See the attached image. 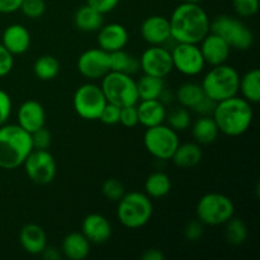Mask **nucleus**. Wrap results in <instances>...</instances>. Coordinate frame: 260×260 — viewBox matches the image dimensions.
Returning a JSON list of instances; mask_svg holds the SVG:
<instances>
[{"label": "nucleus", "mask_w": 260, "mask_h": 260, "mask_svg": "<svg viewBox=\"0 0 260 260\" xmlns=\"http://www.w3.org/2000/svg\"><path fill=\"white\" fill-rule=\"evenodd\" d=\"M19 243L23 250L32 255H41L47 246V235L37 223H27L19 233Z\"/></svg>", "instance_id": "nucleus-21"}, {"label": "nucleus", "mask_w": 260, "mask_h": 260, "mask_svg": "<svg viewBox=\"0 0 260 260\" xmlns=\"http://www.w3.org/2000/svg\"><path fill=\"white\" fill-rule=\"evenodd\" d=\"M140 70L147 75L167 78L174 68H173L172 52L164 46H151L146 48L140 56Z\"/></svg>", "instance_id": "nucleus-13"}, {"label": "nucleus", "mask_w": 260, "mask_h": 260, "mask_svg": "<svg viewBox=\"0 0 260 260\" xmlns=\"http://www.w3.org/2000/svg\"><path fill=\"white\" fill-rule=\"evenodd\" d=\"M210 32L216 33L228 42L231 48L246 51L253 46L254 35L250 28L238 18L218 15L211 22Z\"/></svg>", "instance_id": "nucleus-8"}, {"label": "nucleus", "mask_w": 260, "mask_h": 260, "mask_svg": "<svg viewBox=\"0 0 260 260\" xmlns=\"http://www.w3.org/2000/svg\"><path fill=\"white\" fill-rule=\"evenodd\" d=\"M33 73L42 81L53 80L60 73V62L52 55H42L36 60Z\"/></svg>", "instance_id": "nucleus-32"}, {"label": "nucleus", "mask_w": 260, "mask_h": 260, "mask_svg": "<svg viewBox=\"0 0 260 260\" xmlns=\"http://www.w3.org/2000/svg\"><path fill=\"white\" fill-rule=\"evenodd\" d=\"M109 61H111V71L135 75L140 70L139 58L126 52L124 48L109 53Z\"/></svg>", "instance_id": "nucleus-28"}, {"label": "nucleus", "mask_w": 260, "mask_h": 260, "mask_svg": "<svg viewBox=\"0 0 260 260\" xmlns=\"http://www.w3.org/2000/svg\"><path fill=\"white\" fill-rule=\"evenodd\" d=\"M33 150L30 134L18 124L0 126V168L13 170L22 167Z\"/></svg>", "instance_id": "nucleus-3"}, {"label": "nucleus", "mask_w": 260, "mask_h": 260, "mask_svg": "<svg viewBox=\"0 0 260 260\" xmlns=\"http://www.w3.org/2000/svg\"><path fill=\"white\" fill-rule=\"evenodd\" d=\"M218 134L220 131H218V127L212 116H201L193 123L192 136L197 144H212L217 140Z\"/></svg>", "instance_id": "nucleus-25"}, {"label": "nucleus", "mask_w": 260, "mask_h": 260, "mask_svg": "<svg viewBox=\"0 0 260 260\" xmlns=\"http://www.w3.org/2000/svg\"><path fill=\"white\" fill-rule=\"evenodd\" d=\"M179 136L168 124H157V126L146 128L144 135V145L151 156L159 160H172L175 150L179 146Z\"/></svg>", "instance_id": "nucleus-9"}, {"label": "nucleus", "mask_w": 260, "mask_h": 260, "mask_svg": "<svg viewBox=\"0 0 260 260\" xmlns=\"http://www.w3.org/2000/svg\"><path fill=\"white\" fill-rule=\"evenodd\" d=\"M184 3H190V4H201L203 0H183Z\"/></svg>", "instance_id": "nucleus-49"}, {"label": "nucleus", "mask_w": 260, "mask_h": 260, "mask_svg": "<svg viewBox=\"0 0 260 260\" xmlns=\"http://www.w3.org/2000/svg\"><path fill=\"white\" fill-rule=\"evenodd\" d=\"M18 126L28 134H33L46 124V112L42 104L37 101H25L18 108Z\"/></svg>", "instance_id": "nucleus-18"}, {"label": "nucleus", "mask_w": 260, "mask_h": 260, "mask_svg": "<svg viewBox=\"0 0 260 260\" xmlns=\"http://www.w3.org/2000/svg\"><path fill=\"white\" fill-rule=\"evenodd\" d=\"M142 38L150 46H164L172 40L170 22L162 15H151L142 22L140 28Z\"/></svg>", "instance_id": "nucleus-15"}, {"label": "nucleus", "mask_w": 260, "mask_h": 260, "mask_svg": "<svg viewBox=\"0 0 260 260\" xmlns=\"http://www.w3.org/2000/svg\"><path fill=\"white\" fill-rule=\"evenodd\" d=\"M206 96L205 91L201 84L197 83H184L178 88L175 99L179 106L187 109H193L203 98Z\"/></svg>", "instance_id": "nucleus-31"}, {"label": "nucleus", "mask_w": 260, "mask_h": 260, "mask_svg": "<svg viewBox=\"0 0 260 260\" xmlns=\"http://www.w3.org/2000/svg\"><path fill=\"white\" fill-rule=\"evenodd\" d=\"M198 46L205 58V62L211 66L225 63L231 52V47L228 42L212 32H208V35L198 43Z\"/></svg>", "instance_id": "nucleus-16"}, {"label": "nucleus", "mask_w": 260, "mask_h": 260, "mask_svg": "<svg viewBox=\"0 0 260 260\" xmlns=\"http://www.w3.org/2000/svg\"><path fill=\"white\" fill-rule=\"evenodd\" d=\"M106 104L107 99L101 85H96L94 83L83 84L74 93V109L79 117L86 119V121L99 119V116Z\"/></svg>", "instance_id": "nucleus-10"}, {"label": "nucleus", "mask_w": 260, "mask_h": 260, "mask_svg": "<svg viewBox=\"0 0 260 260\" xmlns=\"http://www.w3.org/2000/svg\"><path fill=\"white\" fill-rule=\"evenodd\" d=\"M142 260H164L165 255L159 249H147L141 255Z\"/></svg>", "instance_id": "nucleus-48"}, {"label": "nucleus", "mask_w": 260, "mask_h": 260, "mask_svg": "<svg viewBox=\"0 0 260 260\" xmlns=\"http://www.w3.org/2000/svg\"><path fill=\"white\" fill-rule=\"evenodd\" d=\"M172 189V180L170 177L164 172H154L147 177L145 180V193L150 198H159L165 197L169 194Z\"/></svg>", "instance_id": "nucleus-29"}, {"label": "nucleus", "mask_w": 260, "mask_h": 260, "mask_svg": "<svg viewBox=\"0 0 260 260\" xmlns=\"http://www.w3.org/2000/svg\"><path fill=\"white\" fill-rule=\"evenodd\" d=\"M119 123L127 128H134L139 124V114H137L136 104L134 106L121 107V113H119Z\"/></svg>", "instance_id": "nucleus-38"}, {"label": "nucleus", "mask_w": 260, "mask_h": 260, "mask_svg": "<svg viewBox=\"0 0 260 260\" xmlns=\"http://www.w3.org/2000/svg\"><path fill=\"white\" fill-rule=\"evenodd\" d=\"M25 174L33 183L40 185L50 184L57 173V164L48 150L33 149L25 157L24 162Z\"/></svg>", "instance_id": "nucleus-11"}, {"label": "nucleus", "mask_w": 260, "mask_h": 260, "mask_svg": "<svg viewBox=\"0 0 260 260\" xmlns=\"http://www.w3.org/2000/svg\"><path fill=\"white\" fill-rule=\"evenodd\" d=\"M169 22L175 42L198 45L210 32V17L200 4L182 3L172 13Z\"/></svg>", "instance_id": "nucleus-1"}, {"label": "nucleus", "mask_w": 260, "mask_h": 260, "mask_svg": "<svg viewBox=\"0 0 260 260\" xmlns=\"http://www.w3.org/2000/svg\"><path fill=\"white\" fill-rule=\"evenodd\" d=\"M136 85L140 101L159 99L165 89L164 78H157V76L147 75V74H144L139 80H136Z\"/></svg>", "instance_id": "nucleus-30"}, {"label": "nucleus", "mask_w": 260, "mask_h": 260, "mask_svg": "<svg viewBox=\"0 0 260 260\" xmlns=\"http://www.w3.org/2000/svg\"><path fill=\"white\" fill-rule=\"evenodd\" d=\"M173 68L187 76H196L205 69L206 62L197 43H180L173 47Z\"/></svg>", "instance_id": "nucleus-12"}, {"label": "nucleus", "mask_w": 260, "mask_h": 260, "mask_svg": "<svg viewBox=\"0 0 260 260\" xmlns=\"http://www.w3.org/2000/svg\"><path fill=\"white\" fill-rule=\"evenodd\" d=\"M81 233L90 244H106L112 236V225L101 213L85 216L81 223Z\"/></svg>", "instance_id": "nucleus-19"}, {"label": "nucleus", "mask_w": 260, "mask_h": 260, "mask_svg": "<svg viewBox=\"0 0 260 260\" xmlns=\"http://www.w3.org/2000/svg\"><path fill=\"white\" fill-rule=\"evenodd\" d=\"M79 73L88 80H98L111 71L109 53L102 48H89L78 57Z\"/></svg>", "instance_id": "nucleus-14"}, {"label": "nucleus", "mask_w": 260, "mask_h": 260, "mask_svg": "<svg viewBox=\"0 0 260 260\" xmlns=\"http://www.w3.org/2000/svg\"><path fill=\"white\" fill-rule=\"evenodd\" d=\"M196 213L203 225H225L235 215V205L228 196L211 192L200 198Z\"/></svg>", "instance_id": "nucleus-7"}, {"label": "nucleus", "mask_w": 260, "mask_h": 260, "mask_svg": "<svg viewBox=\"0 0 260 260\" xmlns=\"http://www.w3.org/2000/svg\"><path fill=\"white\" fill-rule=\"evenodd\" d=\"M2 43L13 56L22 55L29 50L30 35L27 27L23 24H10L4 29Z\"/></svg>", "instance_id": "nucleus-20"}, {"label": "nucleus", "mask_w": 260, "mask_h": 260, "mask_svg": "<svg viewBox=\"0 0 260 260\" xmlns=\"http://www.w3.org/2000/svg\"><path fill=\"white\" fill-rule=\"evenodd\" d=\"M86 4L104 15L116 9L119 4V0H86Z\"/></svg>", "instance_id": "nucleus-44"}, {"label": "nucleus", "mask_w": 260, "mask_h": 260, "mask_svg": "<svg viewBox=\"0 0 260 260\" xmlns=\"http://www.w3.org/2000/svg\"><path fill=\"white\" fill-rule=\"evenodd\" d=\"M103 14L96 12L88 4L79 8L74 14V24L83 32H98L103 25Z\"/></svg>", "instance_id": "nucleus-26"}, {"label": "nucleus", "mask_w": 260, "mask_h": 260, "mask_svg": "<svg viewBox=\"0 0 260 260\" xmlns=\"http://www.w3.org/2000/svg\"><path fill=\"white\" fill-rule=\"evenodd\" d=\"M30 137H32L33 149L36 150H48V147L51 146V142H52L51 132L46 127H42V128L30 134Z\"/></svg>", "instance_id": "nucleus-39"}, {"label": "nucleus", "mask_w": 260, "mask_h": 260, "mask_svg": "<svg viewBox=\"0 0 260 260\" xmlns=\"http://www.w3.org/2000/svg\"><path fill=\"white\" fill-rule=\"evenodd\" d=\"M61 253L70 260H83L90 253V243L83 233H70L63 238Z\"/></svg>", "instance_id": "nucleus-23"}, {"label": "nucleus", "mask_w": 260, "mask_h": 260, "mask_svg": "<svg viewBox=\"0 0 260 260\" xmlns=\"http://www.w3.org/2000/svg\"><path fill=\"white\" fill-rule=\"evenodd\" d=\"M213 119L218 127V131L230 137H238L245 134L250 128L254 118L251 103L243 96L231 98L216 103L212 113Z\"/></svg>", "instance_id": "nucleus-2"}, {"label": "nucleus", "mask_w": 260, "mask_h": 260, "mask_svg": "<svg viewBox=\"0 0 260 260\" xmlns=\"http://www.w3.org/2000/svg\"><path fill=\"white\" fill-rule=\"evenodd\" d=\"M215 107H216V102H213L212 99H210L207 95H206L205 98H203L202 101H201L200 103L192 109V111H194L196 113H200L201 116H212Z\"/></svg>", "instance_id": "nucleus-45"}, {"label": "nucleus", "mask_w": 260, "mask_h": 260, "mask_svg": "<svg viewBox=\"0 0 260 260\" xmlns=\"http://www.w3.org/2000/svg\"><path fill=\"white\" fill-rule=\"evenodd\" d=\"M102 193L112 202H118L124 196L126 190H124V185L118 179L109 178V179L104 180L103 185H102Z\"/></svg>", "instance_id": "nucleus-35"}, {"label": "nucleus", "mask_w": 260, "mask_h": 260, "mask_svg": "<svg viewBox=\"0 0 260 260\" xmlns=\"http://www.w3.org/2000/svg\"><path fill=\"white\" fill-rule=\"evenodd\" d=\"M129 40L128 30L119 23H108L103 24L98 29V45L99 48L107 51L108 53L114 51L123 50Z\"/></svg>", "instance_id": "nucleus-17"}, {"label": "nucleus", "mask_w": 260, "mask_h": 260, "mask_svg": "<svg viewBox=\"0 0 260 260\" xmlns=\"http://www.w3.org/2000/svg\"><path fill=\"white\" fill-rule=\"evenodd\" d=\"M165 121H168V126L172 127L177 132L185 131L190 126V123H192L189 111L182 106L174 107L169 112L167 111Z\"/></svg>", "instance_id": "nucleus-34"}, {"label": "nucleus", "mask_w": 260, "mask_h": 260, "mask_svg": "<svg viewBox=\"0 0 260 260\" xmlns=\"http://www.w3.org/2000/svg\"><path fill=\"white\" fill-rule=\"evenodd\" d=\"M139 123L144 127L157 126L165 122L167 108L159 99H149V101H139L136 104Z\"/></svg>", "instance_id": "nucleus-22"}, {"label": "nucleus", "mask_w": 260, "mask_h": 260, "mask_svg": "<svg viewBox=\"0 0 260 260\" xmlns=\"http://www.w3.org/2000/svg\"><path fill=\"white\" fill-rule=\"evenodd\" d=\"M225 239L230 245L239 246L248 239V228L241 218L231 217L225 223Z\"/></svg>", "instance_id": "nucleus-33"}, {"label": "nucleus", "mask_w": 260, "mask_h": 260, "mask_svg": "<svg viewBox=\"0 0 260 260\" xmlns=\"http://www.w3.org/2000/svg\"><path fill=\"white\" fill-rule=\"evenodd\" d=\"M205 233V225L200 220H193L185 225L184 228V236L189 241H197L202 238Z\"/></svg>", "instance_id": "nucleus-41"}, {"label": "nucleus", "mask_w": 260, "mask_h": 260, "mask_svg": "<svg viewBox=\"0 0 260 260\" xmlns=\"http://www.w3.org/2000/svg\"><path fill=\"white\" fill-rule=\"evenodd\" d=\"M14 66V57L0 42V78L9 75Z\"/></svg>", "instance_id": "nucleus-42"}, {"label": "nucleus", "mask_w": 260, "mask_h": 260, "mask_svg": "<svg viewBox=\"0 0 260 260\" xmlns=\"http://www.w3.org/2000/svg\"><path fill=\"white\" fill-rule=\"evenodd\" d=\"M154 207L146 193L128 192L118 201L117 216L124 228L136 230L151 220Z\"/></svg>", "instance_id": "nucleus-5"}, {"label": "nucleus", "mask_w": 260, "mask_h": 260, "mask_svg": "<svg viewBox=\"0 0 260 260\" xmlns=\"http://www.w3.org/2000/svg\"><path fill=\"white\" fill-rule=\"evenodd\" d=\"M234 10L239 17H253L259 10V0H233Z\"/></svg>", "instance_id": "nucleus-37"}, {"label": "nucleus", "mask_w": 260, "mask_h": 260, "mask_svg": "<svg viewBox=\"0 0 260 260\" xmlns=\"http://www.w3.org/2000/svg\"><path fill=\"white\" fill-rule=\"evenodd\" d=\"M41 255L43 256V259L46 260H60L62 258V253H61V250H58V249L53 248V246H46L45 249H43V251L41 253Z\"/></svg>", "instance_id": "nucleus-47"}, {"label": "nucleus", "mask_w": 260, "mask_h": 260, "mask_svg": "<svg viewBox=\"0 0 260 260\" xmlns=\"http://www.w3.org/2000/svg\"><path fill=\"white\" fill-rule=\"evenodd\" d=\"M12 98L5 90L0 89V126L5 124L12 114Z\"/></svg>", "instance_id": "nucleus-43"}, {"label": "nucleus", "mask_w": 260, "mask_h": 260, "mask_svg": "<svg viewBox=\"0 0 260 260\" xmlns=\"http://www.w3.org/2000/svg\"><path fill=\"white\" fill-rule=\"evenodd\" d=\"M240 75L235 68L226 63L212 66L202 80V88L206 95L213 102L221 101L238 95Z\"/></svg>", "instance_id": "nucleus-4"}, {"label": "nucleus", "mask_w": 260, "mask_h": 260, "mask_svg": "<svg viewBox=\"0 0 260 260\" xmlns=\"http://www.w3.org/2000/svg\"><path fill=\"white\" fill-rule=\"evenodd\" d=\"M239 91L249 103L256 104L260 102V70L251 69L244 74L239 83Z\"/></svg>", "instance_id": "nucleus-27"}, {"label": "nucleus", "mask_w": 260, "mask_h": 260, "mask_svg": "<svg viewBox=\"0 0 260 260\" xmlns=\"http://www.w3.org/2000/svg\"><path fill=\"white\" fill-rule=\"evenodd\" d=\"M203 152L200 144L185 142V144H179L174 155L172 156V160L175 167L180 168V169H192L200 164Z\"/></svg>", "instance_id": "nucleus-24"}, {"label": "nucleus", "mask_w": 260, "mask_h": 260, "mask_svg": "<svg viewBox=\"0 0 260 260\" xmlns=\"http://www.w3.org/2000/svg\"><path fill=\"white\" fill-rule=\"evenodd\" d=\"M119 113H121V108L118 106L107 102L106 107L99 116V121L108 126H113V124L119 123Z\"/></svg>", "instance_id": "nucleus-40"}, {"label": "nucleus", "mask_w": 260, "mask_h": 260, "mask_svg": "<svg viewBox=\"0 0 260 260\" xmlns=\"http://www.w3.org/2000/svg\"><path fill=\"white\" fill-rule=\"evenodd\" d=\"M19 10L29 19H38L46 12L45 0H23Z\"/></svg>", "instance_id": "nucleus-36"}, {"label": "nucleus", "mask_w": 260, "mask_h": 260, "mask_svg": "<svg viewBox=\"0 0 260 260\" xmlns=\"http://www.w3.org/2000/svg\"><path fill=\"white\" fill-rule=\"evenodd\" d=\"M23 0H0V13L3 14H10L19 10L20 4Z\"/></svg>", "instance_id": "nucleus-46"}, {"label": "nucleus", "mask_w": 260, "mask_h": 260, "mask_svg": "<svg viewBox=\"0 0 260 260\" xmlns=\"http://www.w3.org/2000/svg\"><path fill=\"white\" fill-rule=\"evenodd\" d=\"M101 80V88L108 103L116 104L121 108L134 106L140 101L136 80L132 78V75L109 71Z\"/></svg>", "instance_id": "nucleus-6"}]
</instances>
